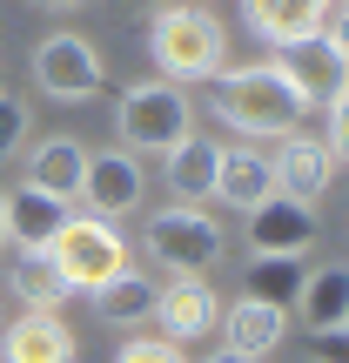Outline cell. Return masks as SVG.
Wrapping results in <instances>:
<instances>
[{"label":"cell","mask_w":349,"mask_h":363,"mask_svg":"<svg viewBox=\"0 0 349 363\" xmlns=\"http://www.w3.org/2000/svg\"><path fill=\"white\" fill-rule=\"evenodd\" d=\"M27 148V101L13 88H0V162H13Z\"/></svg>","instance_id":"23"},{"label":"cell","mask_w":349,"mask_h":363,"mask_svg":"<svg viewBox=\"0 0 349 363\" xmlns=\"http://www.w3.org/2000/svg\"><path fill=\"white\" fill-rule=\"evenodd\" d=\"M27 155V189H40V195H61V202H74L81 195V175H88V148L74 142V135H54V142H34V148H21Z\"/></svg>","instance_id":"15"},{"label":"cell","mask_w":349,"mask_h":363,"mask_svg":"<svg viewBox=\"0 0 349 363\" xmlns=\"http://www.w3.org/2000/svg\"><path fill=\"white\" fill-rule=\"evenodd\" d=\"M74 202H88V216H101V222L135 216V208L148 202L142 155H128V148H101V155H88V175H81V195H74Z\"/></svg>","instance_id":"9"},{"label":"cell","mask_w":349,"mask_h":363,"mask_svg":"<svg viewBox=\"0 0 349 363\" xmlns=\"http://www.w3.org/2000/svg\"><path fill=\"white\" fill-rule=\"evenodd\" d=\"M47 256H54V269L67 276V289H101L115 269H128V235L115 229V222H101V216H88V208H74V216L54 229V242H47Z\"/></svg>","instance_id":"5"},{"label":"cell","mask_w":349,"mask_h":363,"mask_svg":"<svg viewBox=\"0 0 349 363\" xmlns=\"http://www.w3.org/2000/svg\"><path fill=\"white\" fill-rule=\"evenodd\" d=\"M0 323H7V310H0Z\"/></svg>","instance_id":"30"},{"label":"cell","mask_w":349,"mask_h":363,"mask_svg":"<svg viewBox=\"0 0 349 363\" xmlns=\"http://www.w3.org/2000/svg\"><path fill=\"white\" fill-rule=\"evenodd\" d=\"M121 7H135V13H155V7H168V0H121Z\"/></svg>","instance_id":"28"},{"label":"cell","mask_w":349,"mask_h":363,"mask_svg":"<svg viewBox=\"0 0 349 363\" xmlns=\"http://www.w3.org/2000/svg\"><path fill=\"white\" fill-rule=\"evenodd\" d=\"M289 323H296V316L282 310V303H262V296H235L229 310H222V343H229V350H242V357H269V350H282V337H289Z\"/></svg>","instance_id":"13"},{"label":"cell","mask_w":349,"mask_h":363,"mask_svg":"<svg viewBox=\"0 0 349 363\" xmlns=\"http://www.w3.org/2000/svg\"><path fill=\"white\" fill-rule=\"evenodd\" d=\"M202 363H256V357H242V350H229V343H215V350H208Z\"/></svg>","instance_id":"26"},{"label":"cell","mask_w":349,"mask_h":363,"mask_svg":"<svg viewBox=\"0 0 349 363\" xmlns=\"http://www.w3.org/2000/svg\"><path fill=\"white\" fill-rule=\"evenodd\" d=\"M74 216V202H61V195H40V189H13L7 195V249H47L54 229Z\"/></svg>","instance_id":"18"},{"label":"cell","mask_w":349,"mask_h":363,"mask_svg":"<svg viewBox=\"0 0 349 363\" xmlns=\"http://www.w3.org/2000/svg\"><path fill=\"white\" fill-rule=\"evenodd\" d=\"M155 337H168V343H208V330L222 323V296H215V283L208 276H168V283H155Z\"/></svg>","instance_id":"8"},{"label":"cell","mask_w":349,"mask_h":363,"mask_svg":"<svg viewBox=\"0 0 349 363\" xmlns=\"http://www.w3.org/2000/svg\"><path fill=\"white\" fill-rule=\"evenodd\" d=\"M275 195V182H269V155H262L256 142H235V148H222V162H215V202H229V208H256V202H269Z\"/></svg>","instance_id":"17"},{"label":"cell","mask_w":349,"mask_h":363,"mask_svg":"<svg viewBox=\"0 0 349 363\" xmlns=\"http://www.w3.org/2000/svg\"><path fill=\"white\" fill-rule=\"evenodd\" d=\"M282 74L296 81L309 101H329V94H349V48L343 40H323V34H302L289 48H275Z\"/></svg>","instance_id":"12"},{"label":"cell","mask_w":349,"mask_h":363,"mask_svg":"<svg viewBox=\"0 0 349 363\" xmlns=\"http://www.w3.org/2000/svg\"><path fill=\"white\" fill-rule=\"evenodd\" d=\"M215 162H222V142L215 135H181V142L161 155V182H168V195L181 208H202L208 195H215Z\"/></svg>","instance_id":"14"},{"label":"cell","mask_w":349,"mask_h":363,"mask_svg":"<svg viewBox=\"0 0 349 363\" xmlns=\"http://www.w3.org/2000/svg\"><path fill=\"white\" fill-rule=\"evenodd\" d=\"M115 135L128 155H168L181 135H195V108H188V88H175V81H135V88H121L115 101Z\"/></svg>","instance_id":"3"},{"label":"cell","mask_w":349,"mask_h":363,"mask_svg":"<svg viewBox=\"0 0 349 363\" xmlns=\"http://www.w3.org/2000/svg\"><path fill=\"white\" fill-rule=\"evenodd\" d=\"M7 289L27 303V310H61V303L74 296L47 249H7Z\"/></svg>","instance_id":"20"},{"label":"cell","mask_w":349,"mask_h":363,"mask_svg":"<svg viewBox=\"0 0 349 363\" xmlns=\"http://www.w3.org/2000/svg\"><path fill=\"white\" fill-rule=\"evenodd\" d=\"M289 316H302V330H309V337L343 330V316H349V269H343V262L309 269V276H302V289H296V303H289Z\"/></svg>","instance_id":"16"},{"label":"cell","mask_w":349,"mask_h":363,"mask_svg":"<svg viewBox=\"0 0 349 363\" xmlns=\"http://www.w3.org/2000/svg\"><path fill=\"white\" fill-rule=\"evenodd\" d=\"M115 363H188V350L168 343V337H128L115 350Z\"/></svg>","instance_id":"24"},{"label":"cell","mask_w":349,"mask_h":363,"mask_svg":"<svg viewBox=\"0 0 349 363\" xmlns=\"http://www.w3.org/2000/svg\"><path fill=\"white\" fill-rule=\"evenodd\" d=\"M148 54H155L161 81L175 88H202L229 67V27L215 21L208 0H168L148 21Z\"/></svg>","instance_id":"2"},{"label":"cell","mask_w":349,"mask_h":363,"mask_svg":"<svg viewBox=\"0 0 349 363\" xmlns=\"http://www.w3.org/2000/svg\"><path fill=\"white\" fill-rule=\"evenodd\" d=\"M343 13H349V0H316V34L343 40Z\"/></svg>","instance_id":"25"},{"label":"cell","mask_w":349,"mask_h":363,"mask_svg":"<svg viewBox=\"0 0 349 363\" xmlns=\"http://www.w3.org/2000/svg\"><path fill=\"white\" fill-rule=\"evenodd\" d=\"M27 74H34V88L47 94V101H94L101 81H108V74H101V48H94L88 34H74V27L34 40Z\"/></svg>","instance_id":"6"},{"label":"cell","mask_w":349,"mask_h":363,"mask_svg":"<svg viewBox=\"0 0 349 363\" xmlns=\"http://www.w3.org/2000/svg\"><path fill=\"white\" fill-rule=\"evenodd\" d=\"M208 101H215V115L229 121L235 135H248V142L296 135L302 121L316 115V101L282 74L275 54H269V61H248V67H222V74L208 81Z\"/></svg>","instance_id":"1"},{"label":"cell","mask_w":349,"mask_h":363,"mask_svg":"<svg viewBox=\"0 0 349 363\" xmlns=\"http://www.w3.org/2000/svg\"><path fill=\"white\" fill-rule=\"evenodd\" d=\"M0 249H7V195H0Z\"/></svg>","instance_id":"29"},{"label":"cell","mask_w":349,"mask_h":363,"mask_svg":"<svg viewBox=\"0 0 349 363\" xmlns=\"http://www.w3.org/2000/svg\"><path fill=\"white\" fill-rule=\"evenodd\" d=\"M316 249V208L269 195L248 208V256H309Z\"/></svg>","instance_id":"10"},{"label":"cell","mask_w":349,"mask_h":363,"mask_svg":"<svg viewBox=\"0 0 349 363\" xmlns=\"http://www.w3.org/2000/svg\"><path fill=\"white\" fill-rule=\"evenodd\" d=\"M81 337L61 323V310H21L0 323V363H74Z\"/></svg>","instance_id":"11"},{"label":"cell","mask_w":349,"mask_h":363,"mask_svg":"<svg viewBox=\"0 0 349 363\" xmlns=\"http://www.w3.org/2000/svg\"><path fill=\"white\" fill-rule=\"evenodd\" d=\"M34 7H47V13H74L81 0H34Z\"/></svg>","instance_id":"27"},{"label":"cell","mask_w":349,"mask_h":363,"mask_svg":"<svg viewBox=\"0 0 349 363\" xmlns=\"http://www.w3.org/2000/svg\"><path fill=\"white\" fill-rule=\"evenodd\" d=\"M88 303H94V316H101V323L135 330V323H148V316H155V276L128 262V269H115L101 289H88Z\"/></svg>","instance_id":"19"},{"label":"cell","mask_w":349,"mask_h":363,"mask_svg":"<svg viewBox=\"0 0 349 363\" xmlns=\"http://www.w3.org/2000/svg\"><path fill=\"white\" fill-rule=\"evenodd\" d=\"M242 21H248L256 40L289 48V40L316 34V0H242Z\"/></svg>","instance_id":"21"},{"label":"cell","mask_w":349,"mask_h":363,"mask_svg":"<svg viewBox=\"0 0 349 363\" xmlns=\"http://www.w3.org/2000/svg\"><path fill=\"white\" fill-rule=\"evenodd\" d=\"M343 169V155L323 142V135H309V128H296V135H275V155H269V182H275V195H289V202H323L329 195V182H336Z\"/></svg>","instance_id":"7"},{"label":"cell","mask_w":349,"mask_h":363,"mask_svg":"<svg viewBox=\"0 0 349 363\" xmlns=\"http://www.w3.org/2000/svg\"><path fill=\"white\" fill-rule=\"evenodd\" d=\"M302 276H309V256H248V276H242V296H262V303H296Z\"/></svg>","instance_id":"22"},{"label":"cell","mask_w":349,"mask_h":363,"mask_svg":"<svg viewBox=\"0 0 349 363\" xmlns=\"http://www.w3.org/2000/svg\"><path fill=\"white\" fill-rule=\"evenodd\" d=\"M142 249H148V262L155 269H168V276H208L222 262V249H229V229H222L208 208H155L148 216V229H142Z\"/></svg>","instance_id":"4"}]
</instances>
